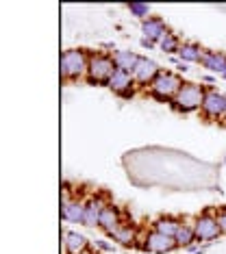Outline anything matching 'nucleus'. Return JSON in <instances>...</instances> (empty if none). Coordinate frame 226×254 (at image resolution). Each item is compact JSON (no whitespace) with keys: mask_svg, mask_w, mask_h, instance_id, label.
Here are the masks:
<instances>
[{"mask_svg":"<svg viewBox=\"0 0 226 254\" xmlns=\"http://www.w3.org/2000/svg\"><path fill=\"white\" fill-rule=\"evenodd\" d=\"M89 65V55L80 48L63 50L61 55V78L63 80H78L87 74Z\"/></svg>","mask_w":226,"mask_h":254,"instance_id":"f257e3e1","label":"nucleus"},{"mask_svg":"<svg viewBox=\"0 0 226 254\" xmlns=\"http://www.w3.org/2000/svg\"><path fill=\"white\" fill-rule=\"evenodd\" d=\"M183 78L178 76V74H174V72H159V76H156L152 83H150V96L156 98L159 102H165V100H174L176 98V94L181 91L183 87Z\"/></svg>","mask_w":226,"mask_h":254,"instance_id":"f03ea898","label":"nucleus"},{"mask_svg":"<svg viewBox=\"0 0 226 254\" xmlns=\"http://www.w3.org/2000/svg\"><path fill=\"white\" fill-rule=\"evenodd\" d=\"M115 70L118 67H115L111 55H104V53L89 55V65H87V78H89V83L107 85L115 74Z\"/></svg>","mask_w":226,"mask_h":254,"instance_id":"7ed1b4c3","label":"nucleus"},{"mask_svg":"<svg viewBox=\"0 0 226 254\" xmlns=\"http://www.w3.org/2000/svg\"><path fill=\"white\" fill-rule=\"evenodd\" d=\"M205 96H207V89L202 85H196V83H185L181 91L176 94V98L172 100V105L176 111H183V113H191L196 109H202V102H205Z\"/></svg>","mask_w":226,"mask_h":254,"instance_id":"20e7f679","label":"nucleus"},{"mask_svg":"<svg viewBox=\"0 0 226 254\" xmlns=\"http://www.w3.org/2000/svg\"><path fill=\"white\" fill-rule=\"evenodd\" d=\"M85 202L78 193H70L63 189L61 195V219L68 224H83L85 219Z\"/></svg>","mask_w":226,"mask_h":254,"instance_id":"39448f33","label":"nucleus"},{"mask_svg":"<svg viewBox=\"0 0 226 254\" xmlns=\"http://www.w3.org/2000/svg\"><path fill=\"white\" fill-rule=\"evenodd\" d=\"M191 226H194V233H196V241H213L222 235L220 224L213 213H202V215L194 219Z\"/></svg>","mask_w":226,"mask_h":254,"instance_id":"423d86ee","label":"nucleus"},{"mask_svg":"<svg viewBox=\"0 0 226 254\" xmlns=\"http://www.w3.org/2000/svg\"><path fill=\"white\" fill-rule=\"evenodd\" d=\"M202 115L207 120H213V122L226 118V94L209 89L205 96V102H202Z\"/></svg>","mask_w":226,"mask_h":254,"instance_id":"0eeeda50","label":"nucleus"},{"mask_svg":"<svg viewBox=\"0 0 226 254\" xmlns=\"http://www.w3.org/2000/svg\"><path fill=\"white\" fill-rule=\"evenodd\" d=\"M144 248L152 254H170L172 250H176L178 244L174 237H167V235H161L156 230H150L144 239Z\"/></svg>","mask_w":226,"mask_h":254,"instance_id":"6e6552de","label":"nucleus"},{"mask_svg":"<svg viewBox=\"0 0 226 254\" xmlns=\"http://www.w3.org/2000/svg\"><path fill=\"white\" fill-rule=\"evenodd\" d=\"M159 72L161 70H159V65H156V61L148 59V57H139L135 70H133V80H135L137 85H148L150 87V83L159 76Z\"/></svg>","mask_w":226,"mask_h":254,"instance_id":"1a4fd4ad","label":"nucleus"},{"mask_svg":"<svg viewBox=\"0 0 226 254\" xmlns=\"http://www.w3.org/2000/svg\"><path fill=\"white\" fill-rule=\"evenodd\" d=\"M109 202L102 198V195H91L89 200L85 202V219H83V226H89L94 228L100 224V215L104 211V206H107Z\"/></svg>","mask_w":226,"mask_h":254,"instance_id":"9d476101","label":"nucleus"},{"mask_svg":"<svg viewBox=\"0 0 226 254\" xmlns=\"http://www.w3.org/2000/svg\"><path fill=\"white\" fill-rule=\"evenodd\" d=\"M109 89L118 96H133V87H135V80H133V74L115 70V74L109 80Z\"/></svg>","mask_w":226,"mask_h":254,"instance_id":"9b49d317","label":"nucleus"},{"mask_svg":"<svg viewBox=\"0 0 226 254\" xmlns=\"http://www.w3.org/2000/svg\"><path fill=\"white\" fill-rule=\"evenodd\" d=\"M122 224H124V222H122V211L118 209V206H113V204H107V206H104L98 228H102L107 235H111L113 230H118V228L122 226Z\"/></svg>","mask_w":226,"mask_h":254,"instance_id":"f8f14e48","label":"nucleus"},{"mask_svg":"<svg viewBox=\"0 0 226 254\" xmlns=\"http://www.w3.org/2000/svg\"><path fill=\"white\" fill-rule=\"evenodd\" d=\"M63 246L68 254H83L89 250V241L85 235L74 233V230H63Z\"/></svg>","mask_w":226,"mask_h":254,"instance_id":"ddd939ff","label":"nucleus"},{"mask_svg":"<svg viewBox=\"0 0 226 254\" xmlns=\"http://www.w3.org/2000/svg\"><path fill=\"white\" fill-rule=\"evenodd\" d=\"M142 33H144V39H148V42L154 44L167 33V26L161 18H152V15H150V18H146L142 22Z\"/></svg>","mask_w":226,"mask_h":254,"instance_id":"4468645a","label":"nucleus"},{"mask_svg":"<svg viewBox=\"0 0 226 254\" xmlns=\"http://www.w3.org/2000/svg\"><path fill=\"white\" fill-rule=\"evenodd\" d=\"M200 63H202V67H207L209 72L224 74V70H226V55L218 53V50H205Z\"/></svg>","mask_w":226,"mask_h":254,"instance_id":"2eb2a0df","label":"nucleus"},{"mask_svg":"<svg viewBox=\"0 0 226 254\" xmlns=\"http://www.w3.org/2000/svg\"><path fill=\"white\" fill-rule=\"evenodd\" d=\"M111 57H113L115 67L122 72H129V74H133V70H135V65L139 61V57L133 53V50H115Z\"/></svg>","mask_w":226,"mask_h":254,"instance_id":"dca6fc26","label":"nucleus"},{"mask_svg":"<svg viewBox=\"0 0 226 254\" xmlns=\"http://www.w3.org/2000/svg\"><path fill=\"white\" fill-rule=\"evenodd\" d=\"M181 226H183L181 219H176L172 215H163V217L154 219L152 230H156V233H161V235H167V237H176V233H178V228Z\"/></svg>","mask_w":226,"mask_h":254,"instance_id":"f3484780","label":"nucleus"},{"mask_svg":"<svg viewBox=\"0 0 226 254\" xmlns=\"http://www.w3.org/2000/svg\"><path fill=\"white\" fill-rule=\"evenodd\" d=\"M109 237L122 246H133L137 241V230H135V226H131V224H122V226L118 230H113Z\"/></svg>","mask_w":226,"mask_h":254,"instance_id":"a211bd4d","label":"nucleus"},{"mask_svg":"<svg viewBox=\"0 0 226 254\" xmlns=\"http://www.w3.org/2000/svg\"><path fill=\"white\" fill-rule=\"evenodd\" d=\"M202 55H205V50L196 44H181V50H178L181 61H187V63H200Z\"/></svg>","mask_w":226,"mask_h":254,"instance_id":"6ab92c4d","label":"nucleus"},{"mask_svg":"<svg viewBox=\"0 0 226 254\" xmlns=\"http://www.w3.org/2000/svg\"><path fill=\"white\" fill-rule=\"evenodd\" d=\"M176 244L181 246V248H189L191 244L196 241V233H194V226L191 224H183L181 228H178V233H176Z\"/></svg>","mask_w":226,"mask_h":254,"instance_id":"aec40b11","label":"nucleus"},{"mask_svg":"<svg viewBox=\"0 0 226 254\" xmlns=\"http://www.w3.org/2000/svg\"><path fill=\"white\" fill-rule=\"evenodd\" d=\"M156 44H159V48L163 50V53H167V55H172V53L178 55V50H181V42H178V37L174 35V33H170V31H167Z\"/></svg>","mask_w":226,"mask_h":254,"instance_id":"412c9836","label":"nucleus"},{"mask_svg":"<svg viewBox=\"0 0 226 254\" xmlns=\"http://www.w3.org/2000/svg\"><path fill=\"white\" fill-rule=\"evenodd\" d=\"M129 11H131V15H135V18H142V20H146L150 18V4L146 2H131L129 4Z\"/></svg>","mask_w":226,"mask_h":254,"instance_id":"4be33fe9","label":"nucleus"},{"mask_svg":"<svg viewBox=\"0 0 226 254\" xmlns=\"http://www.w3.org/2000/svg\"><path fill=\"white\" fill-rule=\"evenodd\" d=\"M216 219H218V224H220V230H222V235H226V206L216 213Z\"/></svg>","mask_w":226,"mask_h":254,"instance_id":"5701e85b","label":"nucleus"},{"mask_svg":"<svg viewBox=\"0 0 226 254\" xmlns=\"http://www.w3.org/2000/svg\"><path fill=\"white\" fill-rule=\"evenodd\" d=\"M96 246L100 248V250H104V252H115V244H107L104 239H98Z\"/></svg>","mask_w":226,"mask_h":254,"instance_id":"b1692460","label":"nucleus"},{"mask_svg":"<svg viewBox=\"0 0 226 254\" xmlns=\"http://www.w3.org/2000/svg\"><path fill=\"white\" fill-rule=\"evenodd\" d=\"M142 46H146V48H150V46H152V42H148V39H142Z\"/></svg>","mask_w":226,"mask_h":254,"instance_id":"393cba45","label":"nucleus"},{"mask_svg":"<svg viewBox=\"0 0 226 254\" xmlns=\"http://www.w3.org/2000/svg\"><path fill=\"white\" fill-rule=\"evenodd\" d=\"M83 254H96V252H89V250H87V252H83Z\"/></svg>","mask_w":226,"mask_h":254,"instance_id":"a878e982","label":"nucleus"},{"mask_svg":"<svg viewBox=\"0 0 226 254\" xmlns=\"http://www.w3.org/2000/svg\"><path fill=\"white\" fill-rule=\"evenodd\" d=\"M222 76H224V78H226V70H224V74H222Z\"/></svg>","mask_w":226,"mask_h":254,"instance_id":"bb28decb","label":"nucleus"}]
</instances>
